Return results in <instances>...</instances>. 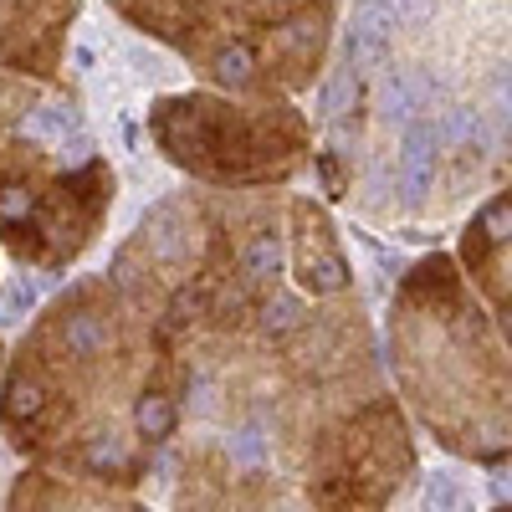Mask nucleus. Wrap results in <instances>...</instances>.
Wrapping results in <instances>:
<instances>
[{
  "label": "nucleus",
  "mask_w": 512,
  "mask_h": 512,
  "mask_svg": "<svg viewBox=\"0 0 512 512\" xmlns=\"http://www.w3.org/2000/svg\"><path fill=\"white\" fill-rule=\"evenodd\" d=\"M21 216H31V195L26 190H0V226H16Z\"/></svg>",
  "instance_id": "dca6fc26"
},
{
  "label": "nucleus",
  "mask_w": 512,
  "mask_h": 512,
  "mask_svg": "<svg viewBox=\"0 0 512 512\" xmlns=\"http://www.w3.org/2000/svg\"><path fill=\"white\" fill-rule=\"evenodd\" d=\"M62 344L72 349V359H88V354H98V349L108 344V323H103L98 313H77V318H67V328H62Z\"/></svg>",
  "instance_id": "39448f33"
},
{
  "label": "nucleus",
  "mask_w": 512,
  "mask_h": 512,
  "mask_svg": "<svg viewBox=\"0 0 512 512\" xmlns=\"http://www.w3.org/2000/svg\"><path fill=\"white\" fill-rule=\"evenodd\" d=\"M31 303H36V287H31V282H16V287L6 292V303H0V308H6V323H16L11 313H21V308H31Z\"/></svg>",
  "instance_id": "6ab92c4d"
},
{
  "label": "nucleus",
  "mask_w": 512,
  "mask_h": 512,
  "mask_svg": "<svg viewBox=\"0 0 512 512\" xmlns=\"http://www.w3.org/2000/svg\"><path fill=\"white\" fill-rule=\"evenodd\" d=\"M318 47V16H297L277 31V52H308Z\"/></svg>",
  "instance_id": "9b49d317"
},
{
  "label": "nucleus",
  "mask_w": 512,
  "mask_h": 512,
  "mask_svg": "<svg viewBox=\"0 0 512 512\" xmlns=\"http://www.w3.org/2000/svg\"><path fill=\"white\" fill-rule=\"evenodd\" d=\"M395 26H400L395 0H359V6H354V26H349V57L359 67H374L384 57V47H390Z\"/></svg>",
  "instance_id": "f257e3e1"
},
{
  "label": "nucleus",
  "mask_w": 512,
  "mask_h": 512,
  "mask_svg": "<svg viewBox=\"0 0 512 512\" xmlns=\"http://www.w3.org/2000/svg\"><path fill=\"white\" fill-rule=\"evenodd\" d=\"M497 113H502V118H512V67H507V72H497Z\"/></svg>",
  "instance_id": "412c9836"
},
{
  "label": "nucleus",
  "mask_w": 512,
  "mask_h": 512,
  "mask_svg": "<svg viewBox=\"0 0 512 512\" xmlns=\"http://www.w3.org/2000/svg\"><path fill=\"white\" fill-rule=\"evenodd\" d=\"M420 103H425V77H415V72H390V77L379 82V118H384V123H415Z\"/></svg>",
  "instance_id": "7ed1b4c3"
},
{
  "label": "nucleus",
  "mask_w": 512,
  "mask_h": 512,
  "mask_svg": "<svg viewBox=\"0 0 512 512\" xmlns=\"http://www.w3.org/2000/svg\"><path fill=\"white\" fill-rule=\"evenodd\" d=\"M241 456H246V461L262 456V441H256V431H246V436H241Z\"/></svg>",
  "instance_id": "4be33fe9"
},
{
  "label": "nucleus",
  "mask_w": 512,
  "mask_h": 512,
  "mask_svg": "<svg viewBox=\"0 0 512 512\" xmlns=\"http://www.w3.org/2000/svg\"><path fill=\"white\" fill-rule=\"evenodd\" d=\"M425 512H472V497H466L456 477H436L425 487Z\"/></svg>",
  "instance_id": "6e6552de"
},
{
  "label": "nucleus",
  "mask_w": 512,
  "mask_h": 512,
  "mask_svg": "<svg viewBox=\"0 0 512 512\" xmlns=\"http://www.w3.org/2000/svg\"><path fill=\"white\" fill-rule=\"evenodd\" d=\"M241 267H246L251 282L277 277V272H282V241H277V236H256V241L246 246V256H241Z\"/></svg>",
  "instance_id": "423d86ee"
},
{
  "label": "nucleus",
  "mask_w": 512,
  "mask_h": 512,
  "mask_svg": "<svg viewBox=\"0 0 512 512\" xmlns=\"http://www.w3.org/2000/svg\"><path fill=\"white\" fill-rule=\"evenodd\" d=\"M26 128L31 134H67V128H77V108H67V103H47V108H36L31 118H26Z\"/></svg>",
  "instance_id": "1a4fd4ad"
},
{
  "label": "nucleus",
  "mask_w": 512,
  "mask_h": 512,
  "mask_svg": "<svg viewBox=\"0 0 512 512\" xmlns=\"http://www.w3.org/2000/svg\"><path fill=\"white\" fill-rule=\"evenodd\" d=\"M344 103H349V72H328V82L318 88V113L333 118V113H344Z\"/></svg>",
  "instance_id": "ddd939ff"
},
{
  "label": "nucleus",
  "mask_w": 512,
  "mask_h": 512,
  "mask_svg": "<svg viewBox=\"0 0 512 512\" xmlns=\"http://www.w3.org/2000/svg\"><path fill=\"white\" fill-rule=\"evenodd\" d=\"M395 11H400V21H431V11H436V0H395Z\"/></svg>",
  "instance_id": "aec40b11"
},
{
  "label": "nucleus",
  "mask_w": 512,
  "mask_h": 512,
  "mask_svg": "<svg viewBox=\"0 0 512 512\" xmlns=\"http://www.w3.org/2000/svg\"><path fill=\"white\" fill-rule=\"evenodd\" d=\"M36 405H41V390H36L31 379H16V384H11V405H6V410L21 420V415H26V410H36Z\"/></svg>",
  "instance_id": "a211bd4d"
},
{
  "label": "nucleus",
  "mask_w": 512,
  "mask_h": 512,
  "mask_svg": "<svg viewBox=\"0 0 512 512\" xmlns=\"http://www.w3.org/2000/svg\"><path fill=\"white\" fill-rule=\"evenodd\" d=\"M323 236L328 231H318V241H308V251H303V282L318 287V292H338L349 282V267H344V256H338Z\"/></svg>",
  "instance_id": "20e7f679"
},
{
  "label": "nucleus",
  "mask_w": 512,
  "mask_h": 512,
  "mask_svg": "<svg viewBox=\"0 0 512 512\" xmlns=\"http://www.w3.org/2000/svg\"><path fill=\"white\" fill-rule=\"evenodd\" d=\"M477 231H492V241H507L512 236V205L507 200H497L492 210H487V216H482V226Z\"/></svg>",
  "instance_id": "f3484780"
},
{
  "label": "nucleus",
  "mask_w": 512,
  "mask_h": 512,
  "mask_svg": "<svg viewBox=\"0 0 512 512\" xmlns=\"http://www.w3.org/2000/svg\"><path fill=\"white\" fill-rule=\"evenodd\" d=\"M297 323H303V303H297V297H272V303L262 308V328L267 333H292Z\"/></svg>",
  "instance_id": "f8f14e48"
},
{
  "label": "nucleus",
  "mask_w": 512,
  "mask_h": 512,
  "mask_svg": "<svg viewBox=\"0 0 512 512\" xmlns=\"http://www.w3.org/2000/svg\"><path fill=\"white\" fill-rule=\"evenodd\" d=\"M88 466H93V472H113V466H123V446L113 436H98L88 446Z\"/></svg>",
  "instance_id": "4468645a"
},
{
  "label": "nucleus",
  "mask_w": 512,
  "mask_h": 512,
  "mask_svg": "<svg viewBox=\"0 0 512 512\" xmlns=\"http://www.w3.org/2000/svg\"><path fill=\"white\" fill-rule=\"evenodd\" d=\"M251 72H256V57H251V47H226V52L216 57V77H221V82H236V88H246V82H251Z\"/></svg>",
  "instance_id": "9d476101"
},
{
  "label": "nucleus",
  "mask_w": 512,
  "mask_h": 512,
  "mask_svg": "<svg viewBox=\"0 0 512 512\" xmlns=\"http://www.w3.org/2000/svg\"><path fill=\"white\" fill-rule=\"evenodd\" d=\"M436 144H441V128L431 123H410L405 128V144H400V195L405 200H425L436 180Z\"/></svg>",
  "instance_id": "f03ea898"
},
{
  "label": "nucleus",
  "mask_w": 512,
  "mask_h": 512,
  "mask_svg": "<svg viewBox=\"0 0 512 512\" xmlns=\"http://www.w3.org/2000/svg\"><path fill=\"white\" fill-rule=\"evenodd\" d=\"M466 134H477V113H472V108L446 113V123H441V144H461Z\"/></svg>",
  "instance_id": "2eb2a0df"
},
{
  "label": "nucleus",
  "mask_w": 512,
  "mask_h": 512,
  "mask_svg": "<svg viewBox=\"0 0 512 512\" xmlns=\"http://www.w3.org/2000/svg\"><path fill=\"white\" fill-rule=\"evenodd\" d=\"M169 431H175V405H169L164 395H144L139 400V436L164 441Z\"/></svg>",
  "instance_id": "0eeeda50"
}]
</instances>
